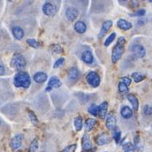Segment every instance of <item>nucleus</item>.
Masks as SVG:
<instances>
[{
    "instance_id": "38",
    "label": "nucleus",
    "mask_w": 152,
    "mask_h": 152,
    "mask_svg": "<svg viewBox=\"0 0 152 152\" xmlns=\"http://www.w3.org/2000/svg\"><path fill=\"white\" fill-rule=\"evenodd\" d=\"M64 63H65V58H58V59L54 63L53 67H54V68H58V67L61 66Z\"/></svg>"
},
{
    "instance_id": "10",
    "label": "nucleus",
    "mask_w": 152,
    "mask_h": 152,
    "mask_svg": "<svg viewBox=\"0 0 152 152\" xmlns=\"http://www.w3.org/2000/svg\"><path fill=\"white\" fill-rule=\"evenodd\" d=\"M106 127L109 130H114L117 126V119H116V116L113 113H111L106 116Z\"/></svg>"
},
{
    "instance_id": "39",
    "label": "nucleus",
    "mask_w": 152,
    "mask_h": 152,
    "mask_svg": "<svg viewBox=\"0 0 152 152\" xmlns=\"http://www.w3.org/2000/svg\"><path fill=\"white\" fill-rule=\"evenodd\" d=\"M121 82H123V83L126 84V86H129V85L132 83V79H131L130 77L125 76V77H122V78H121Z\"/></svg>"
},
{
    "instance_id": "19",
    "label": "nucleus",
    "mask_w": 152,
    "mask_h": 152,
    "mask_svg": "<svg viewBox=\"0 0 152 152\" xmlns=\"http://www.w3.org/2000/svg\"><path fill=\"white\" fill-rule=\"evenodd\" d=\"M12 34H13V37L16 38L17 40H21L22 38L24 37V30L19 27V26H16V27H13L12 28Z\"/></svg>"
},
{
    "instance_id": "8",
    "label": "nucleus",
    "mask_w": 152,
    "mask_h": 152,
    "mask_svg": "<svg viewBox=\"0 0 152 152\" xmlns=\"http://www.w3.org/2000/svg\"><path fill=\"white\" fill-rule=\"evenodd\" d=\"M111 141H112L111 137H110V135L107 133H102V134H98L96 139V142L99 146L106 145V144L110 143Z\"/></svg>"
},
{
    "instance_id": "9",
    "label": "nucleus",
    "mask_w": 152,
    "mask_h": 152,
    "mask_svg": "<svg viewBox=\"0 0 152 152\" xmlns=\"http://www.w3.org/2000/svg\"><path fill=\"white\" fill-rule=\"evenodd\" d=\"M42 12L47 16H53L56 12V6L50 2H45L42 5Z\"/></svg>"
},
{
    "instance_id": "11",
    "label": "nucleus",
    "mask_w": 152,
    "mask_h": 152,
    "mask_svg": "<svg viewBox=\"0 0 152 152\" xmlns=\"http://www.w3.org/2000/svg\"><path fill=\"white\" fill-rule=\"evenodd\" d=\"M113 20H105V21L102 24V27H101L100 32H99V34H98V38H99V39H101V38L104 37L105 36V34H106V33L111 29V28L113 27Z\"/></svg>"
},
{
    "instance_id": "6",
    "label": "nucleus",
    "mask_w": 152,
    "mask_h": 152,
    "mask_svg": "<svg viewBox=\"0 0 152 152\" xmlns=\"http://www.w3.org/2000/svg\"><path fill=\"white\" fill-rule=\"evenodd\" d=\"M23 134H16L15 136L12 137V139L11 140V142H10V146H11V149L15 151H17L18 149H20V147L21 146L22 144V141H23Z\"/></svg>"
},
{
    "instance_id": "30",
    "label": "nucleus",
    "mask_w": 152,
    "mask_h": 152,
    "mask_svg": "<svg viewBox=\"0 0 152 152\" xmlns=\"http://www.w3.org/2000/svg\"><path fill=\"white\" fill-rule=\"evenodd\" d=\"M115 38H116V33H115V32H113L108 37L106 38V40H105L104 42V45L105 47H108V46L113 42L114 40H115Z\"/></svg>"
},
{
    "instance_id": "32",
    "label": "nucleus",
    "mask_w": 152,
    "mask_h": 152,
    "mask_svg": "<svg viewBox=\"0 0 152 152\" xmlns=\"http://www.w3.org/2000/svg\"><path fill=\"white\" fill-rule=\"evenodd\" d=\"M28 117H29V118H30V121H31V123L34 125V126H37L38 124V118L37 117V115L34 113L32 111H28Z\"/></svg>"
},
{
    "instance_id": "17",
    "label": "nucleus",
    "mask_w": 152,
    "mask_h": 152,
    "mask_svg": "<svg viewBox=\"0 0 152 152\" xmlns=\"http://www.w3.org/2000/svg\"><path fill=\"white\" fill-rule=\"evenodd\" d=\"M82 148L83 150H85L86 151H91L92 149V142H91V140L89 138V136L86 134L83 135L82 137Z\"/></svg>"
},
{
    "instance_id": "7",
    "label": "nucleus",
    "mask_w": 152,
    "mask_h": 152,
    "mask_svg": "<svg viewBox=\"0 0 152 152\" xmlns=\"http://www.w3.org/2000/svg\"><path fill=\"white\" fill-rule=\"evenodd\" d=\"M61 85H62V83H61L60 80H59L57 76H52V77H50V79L49 80L48 86L46 87L45 91L49 92V91H50L52 88H59Z\"/></svg>"
},
{
    "instance_id": "40",
    "label": "nucleus",
    "mask_w": 152,
    "mask_h": 152,
    "mask_svg": "<svg viewBox=\"0 0 152 152\" xmlns=\"http://www.w3.org/2000/svg\"><path fill=\"white\" fill-rule=\"evenodd\" d=\"M139 143H140V137H139L138 135H136V136L134 137V148H138Z\"/></svg>"
},
{
    "instance_id": "1",
    "label": "nucleus",
    "mask_w": 152,
    "mask_h": 152,
    "mask_svg": "<svg viewBox=\"0 0 152 152\" xmlns=\"http://www.w3.org/2000/svg\"><path fill=\"white\" fill-rule=\"evenodd\" d=\"M125 44H126V38L124 37H120L118 39L117 43L115 44L112 51V62L114 64L117 63L124 54Z\"/></svg>"
},
{
    "instance_id": "23",
    "label": "nucleus",
    "mask_w": 152,
    "mask_h": 152,
    "mask_svg": "<svg viewBox=\"0 0 152 152\" xmlns=\"http://www.w3.org/2000/svg\"><path fill=\"white\" fill-rule=\"evenodd\" d=\"M96 125V120L95 118H88L86 120V123H85V127H86V130L88 132L91 131L94 126Z\"/></svg>"
},
{
    "instance_id": "18",
    "label": "nucleus",
    "mask_w": 152,
    "mask_h": 152,
    "mask_svg": "<svg viewBox=\"0 0 152 152\" xmlns=\"http://www.w3.org/2000/svg\"><path fill=\"white\" fill-rule=\"evenodd\" d=\"M120 115L122 116V118L128 119L133 116V110L129 107V106H123L120 110Z\"/></svg>"
},
{
    "instance_id": "31",
    "label": "nucleus",
    "mask_w": 152,
    "mask_h": 152,
    "mask_svg": "<svg viewBox=\"0 0 152 152\" xmlns=\"http://www.w3.org/2000/svg\"><path fill=\"white\" fill-rule=\"evenodd\" d=\"M88 112L91 114V115H93V116H96V115H98V106L96 104H91L88 107Z\"/></svg>"
},
{
    "instance_id": "21",
    "label": "nucleus",
    "mask_w": 152,
    "mask_h": 152,
    "mask_svg": "<svg viewBox=\"0 0 152 152\" xmlns=\"http://www.w3.org/2000/svg\"><path fill=\"white\" fill-rule=\"evenodd\" d=\"M75 30L78 34H83L87 30V26L83 21L79 20V21L75 22Z\"/></svg>"
},
{
    "instance_id": "13",
    "label": "nucleus",
    "mask_w": 152,
    "mask_h": 152,
    "mask_svg": "<svg viewBox=\"0 0 152 152\" xmlns=\"http://www.w3.org/2000/svg\"><path fill=\"white\" fill-rule=\"evenodd\" d=\"M117 26L118 28H120L121 30H124V31H127L129 29L132 28V23L129 22L128 20H125V19H119L117 21Z\"/></svg>"
},
{
    "instance_id": "42",
    "label": "nucleus",
    "mask_w": 152,
    "mask_h": 152,
    "mask_svg": "<svg viewBox=\"0 0 152 152\" xmlns=\"http://www.w3.org/2000/svg\"><path fill=\"white\" fill-rule=\"evenodd\" d=\"M4 74H5V69L4 67V66L0 64V76L4 75Z\"/></svg>"
},
{
    "instance_id": "35",
    "label": "nucleus",
    "mask_w": 152,
    "mask_h": 152,
    "mask_svg": "<svg viewBox=\"0 0 152 152\" xmlns=\"http://www.w3.org/2000/svg\"><path fill=\"white\" fill-rule=\"evenodd\" d=\"M142 112H143V114L146 116H152V106L149 104L144 105L142 108Z\"/></svg>"
},
{
    "instance_id": "20",
    "label": "nucleus",
    "mask_w": 152,
    "mask_h": 152,
    "mask_svg": "<svg viewBox=\"0 0 152 152\" xmlns=\"http://www.w3.org/2000/svg\"><path fill=\"white\" fill-rule=\"evenodd\" d=\"M48 76L43 72H37L34 75V80L37 83H43L47 80Z\"/></svg>"
},
{
    "instance_id": "4",
    "label": "nucleus",
    "mask_w": 152,
    "mask_h": 152,
    "mask_svg": "<svg viewBox=\"0 0 152 152\" xmlns=\"http://www.w3.org/2000/svg\"><path fill=\"white\" fill-rule=\"evenodd\" d=\"M86 80H87V82L92 88H97L100 85V81H101L99 75L96 72H94V71L89 72L88 74V75L86 77Z\"/></svg>"
},
{
    "instance_id": "29",
    "label": "nucleus",
    "mask_w": 152,
    "mask_h": 152,
    "mask_svg": "<svg viewBox=\"0 0 152 152\" xmlns=\"http://www.w3.org/2000/svg\"><path fill=\"white\" fill-rule=\"evenodd\" d=\"M118 88L119 93H121V94H126V93L128 92V90H129L128 86H126V84H124V83H123V82H121V81L118 83Z\"/></svg>"
},
{
    "instance_id": "28",
    "label": "nucleus",
    "mask_w": 152,
    "mask_h": 152,
    "mask_svg": "<svg viewBox=\"0 0 152 152\" xmlns=\"http://www.w3.org/2000/svg\"><path fill=\"white\" fill-rule=\"evenodd\" d=\"M113 137L114 141H115V142H116L117 144L119 143V142H120V140H121V132H120V130L118 129L117 127L113 130Z\"/></svg>"
},
{
    "instance_id": "22",
    "label": "nucleus",
    "mask_w": 152,
    "mask_h": 152,
    "mask_svg": "<svg viewBox=\"0 0 152 152\" xmlns=\"http://www.w3.org/2000/svg\"><path fill=\"white\" fill-rule=\"evenodd\" d=\"M68 77L71 80L75 81L80 78V71L76 67H72L68 71Z\"/></svg>"
},
{
    "instance_id": "2",
    "label": "nucleus",
    "mask_w": 152,
    "mask_h": 152,
    "mask_svg": "<svg viewBox=\"0 0 152 152\" xmlns=\"http://www.w3.org/2000/svg\"><path fill=\"white\" fill-rule=\"evenodd\" d=\"M13 83L14 86L17 88H29L31 84V79L29 75L27 72L20 71L16 74L13 79Z\"/></svg>"
},
{
    "instance_id": "3",
    "label": "nucleus",
    "mask_w": 152,
    "mask_h": 152,
    "mask_svg": "<svg viewBox=\"0 0 152 152\" xmlns=\"http://www.w3.org/2000/svg\"><path fill=\"white\" fill-rule=\"evenodd\" d=\"M27 62L25 58L20 53H14L12 60H11V66L14 67L16 70H21L26 67Z\"/></svg>"
},
{
    "instance_id": "34",
    "label": "nucleus",
    "mask_w": 152,
    "mask_h": 152,
    "mask_svg": "<svg viewBox=\"0 0 152 152\" xmlns=\"http://www.w3.org/2000/svg\"><path fill=\"white\" fill-rule=\"evenodd\" d=\"M50 50L53 53H62L63 52V49L58 44H53V45H51L50 47Z\"/></svg>"
},
{
    "instance_id": "14",
    "label": "nucleus",
    "mask_w": 152,
    "mask_h": 152,
    "mask_svg": "<svg viewBox=\"0 0 152 152\" xmlns=\"http://www.w3.org/2000/svg\"><path fill=\"white\" fill-rule=\"evenodd\" d=\"M126 97H127V100L129 101V103L131 104V105H132V110L133 111H138V109H139V100H138V98L134 95V94H127V96H126Z\"/></svg>"
},
{
    "instance_id": "5",
    "label": "nucleus",
    "mask_w": 152,
    "mask_h": 152,
    "mask_svg": "<svg viewBox=\"0 0 152 152\" xmlns=\"http://www.w3.org/2000/svg\"><path fill=\"white\" fill-rule=\"evenodd\" d=\"M132 53L138 58H142L146 55V49L144 48L143 45L140 43H134L131 46L130 48Z\"/></svg>"
},
{
    "instance_id": "25",
    "label": "nucleus",
    "mask_w": 152,
    "mask_h": 152,
    "mask_svg": "<svg viewBox=\"0 0 152 152\" xmlns=\"http://www.w3.org/2000/svg\"><path fill=\"white\" fill-rule=\"evenodd\" d=\"M131 76H132V78H133V80H134V81L135 83H139V82L142 81V80L146 78V76L143 75L142 74H141V73H139V72H134V73H133Z\"/></svg>"
},
{
    "instance_id": "12",
    "label": "nucleus",
    "mask_w": 152,
    "mask_h": 152,
    "mask_svg": "<svg viewBox=\"0 0 152 152\" xmlns=\"http://www.w3.org/2000/svg\"><path fill=\"white\" fill-rule=\"evenodd\" d=\"M79 15V12L78 10L76 9L75 7L74 6H69L66 8V17L67 18V20H71V21H74L75 20L77 19Z\"/></svg>"
},
{
    "instance_id": "33",
    "label": "nucleus",
    "mask_w": 152,
    "mask_h": 152,
    "mask_svg": "<svg viewBox=\"0 0 152 152\" xmlns=\"http://www.w3.org/2000/svg\"><path fill=\"white\" fill-rule=\"evenodd\" d=\"M27 43L29 46H31L32 48H35V49H38L40 47V42L37 40H35V39H28Z\"/></svg>"
},
{
    "instance_id": "43",
    "label": "nucleus",
    "mask_w": 152,
    "mask_h": 152,
    "mask_svg": "<svg viewBox=\"0 0 152 152\" xmlns=\"http://www.w3.org/2000/svg\"><path fill=\"white\" fill-rule=\"evenodd\" d=\"M87 152H94V151H87Z\"/></svg>"
},
{
    "instance_id": "15",
    "label": "nucleus",
    "mask_w": 152,
    "mask_h": 152,
    "mask_svg": "<svg viewBox=\"0 0 152 152\" xmlns=\"http://www.w3.org/2000/svg\"><path fill=\"white\" fill-rule=\"evenodd\" d=\"M108 112V103L107 102H103L99 106H98V115L101 118L104 119L107 116Z\"/></svg>"
},
{
    "instance_id": "41",
    "label": "nucleus",
    "mask_w": 152,
    "mask_h": 152,
    "mask_svg": "<svg viewBox=\"0 0 152 152\" xmlns=\"http://www.w3.org/2000/svg\"><path fill=\"white\" fill-rule=\"evenodd\" d=\"M130 3V4H131V6L132 7H138L139 6V2L138 1H135V0H132V1H130L129 2Z\"/></svg>"
},
{
    "instance_id": "27",
    "label": "nucleus",
    "mask_w": 152,
    "mask_h": 152,
    "mask_svg": "<svg viewBox=\"0 0 152 152\" xmlns=\"http://www.w3.org/2000/svg\"><path fill=\"white\" fill-rule=\"evenodd\" d=\"M39 149L38 138H35L29 145V152H37Z\"/></svg>"
},
{
    "instance_id": "37",
    "label": "nucleus",
    "mask_w": 152,
    "mask_h": 152,
    "mask_svg": "<svg viewBox=\"0 0 152 152\" xmlns=\"http://www.w3.org/2000/svg\"><path fill=\"white\" fill-rule=\"evenodd\" d=\"M77 149V145L76 144H72L67 146L66 148H65L61 152H75Z\"/></svg>"
},
{
    "instance_id": "16",
    "label": "nucleus",
    "mask_w": 152,
    "mask_h": 152,
    "mask_svg": "<svg viewBox=\"0 0 152 152\" xmlns=\"http://www.w3.org/2000/svg\"><path fill=\"white\" fill-rule=\"evenodd\" d=\"M81 59L86 64H92L94 62V56L90 50H85L81 54Z\"/></svg>"
},
{
    "instance_id": "36",
    "label": "nucleus",
    "mask_w": 152,
    "mask_h": 152,
    "mask_svg": "<svg viewBox=\"0 0 152 152\" xmlns=\"http://www.w3.org/2000/svg\"><path fill=\"white\" fill-rule=\"evenodd\" d=\"M146 14V11L144 9H140V10H137L135 12L130 14V16L132 17H142Z\"/></svg>"
},
{
    "instance_id": "26",
    "label": "nucleus",
    "mask_w": 152,
    "mask_h": 152,
    "mask_svg": "<svg viewBox=\"0 0 152 152\" xmlns=\"http://www.w3.org/2000/svg\"><path fill=\"white\" fill-rule=\"evenodd\" d=\"M122 149L124 152H134L135 151V148L134 146V144L132 142H125L122 145Z\"/></svg>"
},
{
    "instance_id": "24",
    "label": "nucleus",
    "mask_w": 152,
    "mask_h": 152,
    "mask_svg": "<svg viewBox=\"0 0 152 152\" xmlns=\"http://www.w3.org/2000/svg\"><path fill=\"white\" fill-rule=\"evenodd\" d=\"M74 125L76 131H80L83 126V119L80 116H77L74 120Z\"/></svg>"
}]
</instances>
